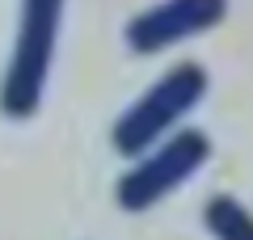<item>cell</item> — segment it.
Instances as JSON below:
<instances>
[{
  "mask_svg": "<svg viewBox=\"0 0 253 240\" xmlns=\"http://www.w3.org/2000/svg\"><path fill=\"white\" fill-rule=\"evenodd\" d=\"M228 17V0H156L152 9L126 21V46L135 55H161L169 46L199 38Z\"/></svg>",
  "mask_w": 253,
  "mask_h": 240,
  "instance_id": "obj_4",
  "label": "cell"
},
{
  "mask_svg": "<svg viewBox=\"0 0 253 240\" xmlns=\"http://www.w3.org/2000/svg\"><path fill=\"white\" fill-rule=\"evenodd\" d=\"M207 160H211V139L203 131H194V126L173 131V135H165L161 143H152L148 152H139L131 160V169L114 186V198H118L123 211L139 215L148 206L165 202L173 190H181Z\"/></svg>",
  "mask_w": 253,
  "mask_h": 240,
  "instance_id": "obj_3",
  "label": "cell"
},
{
  "mask_svg": "<svg viewBox=\"0 0 253 240\" xmlns=\"http://www.w3.org/2000/svg\"><path fill=\"white\" fill-rule=\"evenodd\" d=\"M63 9H68V0H21L17 38H13V51H9V68L0 76V110L13 122L34 118L42 106L55 46H59Z\"/></svg>",
  "mask_w": 253,
  "mask_h": 240,
  "instance_id": "obj_1",
  "label": "cell"
},
{
  "mask_svg": "<svg viewBox=\"0 0 253 240\" xmlns=\"http://www.w3.org/2000/svg\"><path fill=\"white\" fill-rule=\"evenodd\" d=\"M203 223L215 240H253V211L241 206L232 194L211 198L207 211H203Z\"/></svg>",
  "mask_w": 253,
  "mask_h": 240,
  "instance_id": "obj_5",
  "label": "cell"
},
{
  "mask_svg": "<svg viewBox=\"0 0 253 240\" xmlns=\"http://www.w3.org/2000/svg\"><path fill=\"white\" fill-rule=\"evenodd\" d=\"M207 72L199 63H173L165 76H156L131 106L118 114L110 143L118 156L135 160L139 152H148L152 143H161L165 135H173L181 126V118L207 97Z\"/></svg>",
  "mask_w": 253,
  "mask_h": 240,
  "instance_id": "obj_2",
  "label": "cell"
}]
</instances>
